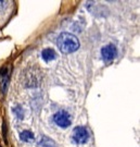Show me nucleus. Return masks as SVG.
<instances>
[{"mask_svg": "<svg viewBox=\"0 0 140 147\" xmlns=\"http://www.w3.org/2000/svg\"><path fill=\"white\" fill-rule=\"evenodd\" d=\"M57 45L63 53H72L79 48V40L71 33H62L58 37Z\"/></svg>", "mask_w": 140, "mask_h": 147, "instance_id": "1", "label": "nucleus"}, {"mask_svg": "<svg viewBox=\"0 0 140 147\" xmlns=\"http://www.w3.org/2000/svg\"><path fill=\"white\" fill-rule=\"evenodd\" d=\"M53 121H54V123L57 125H59L60 127H63V129L70 126L71 125V122H72L70 113H68L66 111L64 110L58 111L57 113L53 116Z\"/></svg>", "mask_w": 140, "mask_h": 147, "instance_id": "2", "label": "nucleus"}, {"mask_svg": "<svg viewBox=\"0 0 140 147\" xmlns=\"http://www.w3.org/2000/svg\"><path fill=\"white\" fill-rule=\"evenodd\" d=\"M89 133L85 126H76L73 130V140L78 144H85L88 141Z\"/></svg>", "mask_w": 140, "mask_h": 147, "instance_id": "3", "label": "nucleus"}, {"mask_svg": "<svg viewBox=\"0 0 140 147\" xmlns=\"http://www.w3.org/2000/svg\"><path fill=\"white\" fill-rule=\"evenodd\" d=\"M101 56H102V59H103L104 62H111V61H113L116 58L117 49H116V47L113 44H109V45L104 46L101 49Z\"/></svg>", "mask_w": 140, "mask_h": 147, "instance_id": "4", "label": "nucleus"}, {"mask_svg": "<svg viewBox=\"0 0 140 147\" xmlns=\"http://www.w3.org/2000/svg\"><path fill=\"white\" fill-rule=\"evenodd\" d=\"M42 57L46 62H50V61H52V60H54V59L57 58V53L51 48H47V49L42 50Z\"/></svg>", "mask_w": 140, "mask_h": 147, "instance_id": "5", "label": "nucleus"}, {"mask_svg": "<svg viewBox=\"0 0 140 147\" xmlns=\"http://www.w3.org/2000/svg\"><path fill=\"white\" fill-rule=\"evenodd\" d=\"M39 147H57L53 140L47 136H42L39 141Z\"/></svg>", "mask_w": 140, "mask_h": 147, "instance_id": "6", "label": "nucleus"}, {"mask_svg": "<svg viewBox=\"0 0 140 147\" xmlns=\"http://www.w3.org/2000/svg\"><path fill=\"white\" fill-rule=\"evenodd\" d=\"M20 138L23 142H31L35 138V136H34V134L31 131H23L20 134Z\"/></svg>", "mask_w": 140, "mask_h": 147, "instance_id": "7", "label": "nucleus"}, {"mask_svg": "<svg viewBox=\"0 0 140 147\" xmlns=\"http://www.w3.org/2000/svg\"><path fill=\"white\" fill-rule=\"evenodd\" d=\"M13 111H14V113L17 116V118H19V119H23L24 113H23V109H22L21 106H15V107L13 108Z\"/></svg>", "mask_w": 140, "mask_h": 147, "instance_id": "8", "label": "nucleus"}, {"mask_svg": "<svg viewBox=\"0 0 140 147\" xmlns=\"http://www.w3.org/2000/svg\"><path fill=\"white\" fill-rule=\"evenodd\" d=\"M5 5V1H0V8L2 7V5Z\"/></svg>", "mask_w": 140, "mask_h": 147, "instance_id": "9", "label": "nucleus"}]
</instances>
